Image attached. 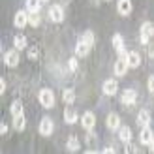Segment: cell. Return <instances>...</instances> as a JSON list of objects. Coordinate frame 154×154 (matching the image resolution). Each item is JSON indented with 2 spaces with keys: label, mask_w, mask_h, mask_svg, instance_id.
<instances>
[{
  "label": "cell",
  "mask_w": 154,
  "mask_h": 154,
  "mask_svg": "<svg viewBox=\"0 0 154 154\" xmlns=\"http://www.w3.org/2000/svg\"><path fill=\"white\" fill-rule=\"evenodd\" d=\"M53 130H55V126H53V120H51L49 117H43L42 122H40V134L47 137V135L53 134Z\"/></svg>",
  "instance_id": "cell-6"
},
{
  "label": "cell",
  "mask_w": 154,
  "mask_h": 154,
  "mask_svg": "<svg viewBox=\"0 0 154 154\" xmlns=\"http://www.w3.org/2000/svg\"><path fill=\"white\" fill-rule=\"evenodd\" d=\"M62 100H64V102H66L68 105L73 103V102H75V92H73L72 88H66V90L62 92Z\"/></svg>",
  "instance_id": "cell-25"
},
{
  "label": "cell",
  "mask_w": 154,
  "mask_h": 154,
  "mask_svg": "<svg viewBox=\"0 0 154 154\" xmlns=\"http://www.w3.org/2000/svg\"><path fill=\"white\" fill-rule=\"evenodd\" d=\"M107 128H109V130H113V132L120 128V117H119L117 113H111L109 117H107Z\"/></svg>",
  "instance_id": "cell-13"
},
{
  "label": "cell",
  "mask_w": 154,
  "mask_h": 154,
  "mask_svg": "<svg viewBox=\"0 0 154 154\" xmlns=\"http://www.w3.org/2000/svg\"><path fill=\"white\" fill-rule=\"evenodd\" d=\"M42 0H26V11L28 13H40V8H42Z\"/></svg>",
  "instance_id": "cell-17"
},
{
  "label": "cell",
  "mask_w": 154,
  "mask_h": 154,
  "mask_svg": "<svg viewBox=\"0 0 154 154\" xmlns=\"http://www.w3.org/2000/svg\"><path fill=\"white\" fill-rule=\"evenodd\" d=\"M77 119H79V117H77V111L72 109V107H68V109L64 111V122H66V124H75Z\"/></svg>",
  "instance_id": "cell-14"
},
{
  "label": "cell",
  "mask_w": 154,
  "mask_h": 154,
  "mask_svg": "<svg viewBox=\"0 0 154 154\" xmlns=\"http://www.w3.org/2000/svg\"><path fill=\"white\" fill-rule=\"evenodd\" d=\"M113 47L117 49V53L124 49V38H122L120 34H115V36H113Z\"/></svg>",
  "instance_id": "cell-23"
},
{
  "label": "cell",
  "mask_w": 154,
  "mask_h": 154,
  "mask_svg": "<svg viewBox=\"0 0 154 154\" xmlns=\"http://www.w3.org/2000/svg\"><path fill=\"white\" fill-rule=\"evenodd\" d=\"M66 149L70 150V152H75V150H79V141H77V137H68V143H66Z\"/></svg>",
  "instance_id": "cell-24"
},
{
  "label": "cell",
  "mask_w": 154,
  "mask_h": 154,
  "mask_svg": "<svg viewBox=\"0 0 154 154\" xmlns=\"http://www.w3.org/2000/svg\"><path fill=\"white\" fill-rule=\"evenodd\" d=\"M49 19H51L53 23H62V21H64V10H62L58 4H57V6H51V10H49Z\"/></svg>",
  "instance_id": "cell-5"
},
{
  "label": "cell",
  "mask_w": 154,
  "mask_h": 154,
  "mask_svg": "<svg viewBox=\"0 0 154 154\" xmlns=\"http://www.w3.org/2000/svg\"><path fill=\"white\" fill-rule=\"evenodd\" d=\"M42 2H49V0H42Z\"/></svg>",
  "instance_id": "cell-36"
},
{
  "label": "cell",
  "mask_w": 154,
  "mask_h": 154,
  "mask_svg": "<svg viewBox=\"0 0 154 154\" xmlns=\"http://www.w3.org/2000/svg\"><path fill=\"white\" fill-rule=\"evenodd\" d=\"M141 36L149 38V40L154 36V25H152V23H143V25H141Z\"/></svg>",
  "instance_id": "cell-20"
},
{
  "label": "cell",
  "mask_w": 154,
  "mask_h": 154,
  "mask_svg": "<svg viewBox=\"0 0 154 154\" xmlns=\"http://www.w3.org/2000/svg\"><path fill=\"white\" fill-rule=\"evenodd\" d=\"M126 64H128V68H139L141 66V55L135 51H130L126 55Z\"/></svg>",
  "instance_id": "cell-8"
},
{
  "label": "cell",
  "mask_w": 154,
  "mask_h": 154,
  "mask_svg": "<svg viewBox=\"0 0 154 154\" xmlns=\"http://www.w3.org/2000/svg\"><path fill=\"white\" fill-rule=\"evenodd\" d=\"M149 150H150V152H154V141H152V143L149 145Z\"/></svg>",
  "instance_id": "cell-35"
},
{
  "label": "cell",
  "mask_w": 154,
  "mask_h": 154,
  "mask_svg": "<svg viewBox=\"0 0 154 154\" xmlns=\"http://www.w3.org/2000/svg\"><path fill=\"white\" fill-rule=\"evenodd\" d=\"M26 126V119H25V115H17V117H13V128L17 130V132H23Z\"/></svg>",
  "instance_id": "cell-18"
},
{
  "label": "cell",
  "mask_w": 154,
  "mask_h": 154,
  "mask_svg": "<svg viewBox=\"0 0 154 154\" xmlns=\"http://www.w3.org/2000/svg\"><path fill=\"white\" fill-rule=\"evenodd\" d=\"M88 51H90V47H88V45L87 43H85L83 40H79V42H77V45H75V55L77 57H87L88 55Z\"/></svg>",
  "instance_id": "cell-15"
},
{
  "label": "cell",
  "mask_w": 154,
  "mask_h": 154,
  "mask_svg": "<svg viewBox=\"0 0 154 154\" xmlns=\"http://www.w3.org/2000/svg\"><path fill=\"white\" fill-rule=\"evenodd\" d=\"M10 113H11V117H17V115L23 113V103H21V100H15V102L10 105Z\"/></svg>",
  "instance_id": "cell-22"
},
{
  "label": "cell",
  "mask_w": 154,
  "mask_h": 154,
  "mask_svg": "<svg viewBox=\"0 0 154 154\" xmlns=\"http://www.w3.org/2000/svg\"><path fill=\"white\" fill-rule=\"evenodd\" d=\"M0 92H2V94H4V92H6V81H4V79L0 81Z\"/></svg>",
  "instance_id": "cell-32"
},
{
  "label": "cell",
  "mask_w": 154,
  "mask_h": 154,
  "mask_svg": "<svg viewBox=\"0 0 154 154\" xmlns=\"http://www.w3.org/2000/svg\"><path fill=\"white\" fill-rule=\"evenodd\" d=\"M81 40H83L85 43H87L88 47H92V45H94V34H92L90 30H88V32H85V34L81 36Z\"/></svg>",
  "instance_id": "cell-27"
},
{
  "label": "cell",
  "mask_w": 154,
  "mask_h": 154,
  "mask_svg": "<svg viewBox=\"0 0 154 154\" xmlns=\"http://www.w3.org/2000/svg\"><path fill=\"white\" fill-rule=\"evenodd\" d=\"M119 137L122 143H130L132 141V130H130L128 126H120L119 128Z\"/></svg>",
  "instance_id": "cell-16"
},
{
  "label": "cell",
  "mask_w": 154,
  "mask_h": 154,
  "mask_svg": "<svg viewBox=\"0 0 154 154\" xmlns=\"http://www.w3.org/2000/svg\"><path fill=\"white\" fill-rule=\"evenodd\" d=\"M26 45H28V42H26L25 36H15V38H13V47L17 49V51L26 49Z\"/></svg>",
  "instance_id": "cell-21"
},
{
  "label": "cell",
  "mask_w": 154,
  "mask_h": 154,
  "mask_svg": "<svg viewBox=\"0 0 154 154\" xmlns=\"http://www.w3.org/2000/svg\"><path fill=\"white\" fill-rule=\"evenodd\" d=\"M103 152H105V154H113V152H115V149H113V147H105V149H103Z\"/></svg>",
  "instance_id": "cell-33"
},
{
  "label": "cell",
  "mask_w": 154,
  "mask_h": 154,
  "mask_svg": "<svg viewBox=\"0 0 154 154\" xmlns=\"http://www.w3.org/2000/svg\"><path fill=\"white\" fill-rule=\"evenodd\" d=\"M102 88H103V94H105V96H115V94L119 92V83L115 81V79H107V81L103 83Z\"/></svg>",
  "instance_id": "cell-7"
},
{
  "label": "cell",
  "mask_w": 154,
  "mask_h": 154,
  "mask_svg": "<svg viewBox=\"0 0 154 154\" xmlns=\"http://www.w3.org/2000/svg\"><path fill=\"white\" fill-rule=\"evenodd\" d=\"M68 68H70V72H75L77 70V58H70V60H68Z\"/></svg>",
  "instance_id": "cell-29"
},
{
  "label": "cell",
  "mask_w": 154,
  "mask_h": 154,
  "mask_svg": "<svg viewBox=\"0 0 154 154\" xmlns=\"http://www.w3.org/2000/svg\"><path fill=\"white\" fill-rule=\"evenodd\" d=\"M28 17H30V13L26 10H21L15 13V19H13V25L17 26V28H25L28 25Z\"/></svg>",
  "instance_id": "cell-3"
},
{
  "label": "cell",
  "mask_w": 154,
  "mask_h": 154,
  "mask_svg": "<svg viewBox=\"0 0 154 154\" xmlns=\"http://www.w3.org/2000/svg\"><path fill=\"white\" fill-rule=\"evenodd\" d=\"M81 126H83L85 130H88V132H90V130L96 126V115H94V113H90V111H87V113H85L83 117H81Z\"/></svg>",
  "instance_id": "cell-4"
},
{
  "label": "cell",
  "mask_w": 154,
  "mask_h": 154,
  "mask_svg": "<svg viewBox=\"0 0 154 154\" xmlns=\"http://www.w3.org/2000/svg\"><path fill=\"white\" fill-rule=\"evenodd\" d=\"M137 124L139 126H149L150 124V113L149 111H139V115H137Z\"/></svg>",
  "instance_id": "cell-19"
},
{
  "label": "cell",
  "mask_w": 154,
  "mask_h": 154,
  "mask_svg": "<svg viewBox=\"0 0 154 154\" xmlns=\"http://www.w3.org/2000/svg\"><path fill=\"white\" fill-rule=\"evenodd\" d=\"M0 134H8V124H2V126H0Z\"/></svg>",
  "instance_id": "cell-34"
},
{
  "label": "cell",
  "mask_w": 154,
  "mask_h": 154,
  "mask_svg": "<svg viewBox=\"0 0 154 154\" xmlns=\"http://www.w3.org/2000/svg\"><path fill=\"white\" fill-rule=\"evenodd\" d=\"M126 145H128V147H126V152H137V149H135V147H132L130 143H126Z\"/></svg>",
  "instance_id": "cell-31"
},
{
  "label": "cell",
  "mask_w": 154,
  "mask_h": 154,
  "mask_svg": "<svg viewBox=\"0 0 154 154\" xmlns=\"http://www.w3.org/2000/svg\"><path fill=\"white\" fill-rule=\"evenodd\" d=\"M113 72H115V75H117V77H122V75H124V73L128 72L126 60H124V58H119L117 64H115V68H113Z\"/></svg>",
  "instance_id": "cell-12"
},
{
  "label": "cell",
  "mask_w": 154,
  "mask_h": 154,
  "mask_svg": "<svg viewBox=\"0 0 154 154\" xmlns=\"http://www.w3.org/2000/svg\"><path fill=\"white\" fill-rule=\"evenodd\" d=\"M117 11L120 15H130V13H132V0H119Z\"/></svg>",
  "instance_id": "cell-11"
},
{
  "label": "cell",
  "mask_w": 154,
  "mask_h": 154,
  "mask_svg": "<svg viewBox=\"0 0 154 154\" xmlns=\"http://www.w3.org/2000/svg\"><path fill=\"white\" fill-rule=\"evenodd\" d=\"M40 23H42L40 13H30V17H28V25L30 26H40Z\"/></svg>",
  "instance_id": "cell-26"
},
{
  "label": "cell",
  "mask_w": 154,
  "mask_h": 154,
  "mask_svg": "<svg viewBox=\"0 0 154 154\" xmlns=\"http://www.w3.org/2000/svg\"><path fill=\"white\" fill-rule=\"evenodd\" d=\"M149 90H150V92H154V75H150V77H149Z\"/></svg>",
  "instance_id": "cell-30"
},
{
  "label": "cell",
  "mask_w": 154,
  "mask_h": 154,
  "mask_svg": "<svg viewBox=\"0 0 154 154\" xmlns=\"http://www.w3.org/2000/svg\"><path fill=\"white\" fill-rule=\"evenodd\" d=\"M38 55H40V53H38L36 47H30V49H28V58H30V60H36Z\"/></svg>",
  "instance_id": "cell-28"
},
{
  "label": "cell",
  "mask_w": 154,
  "mask_h": 154,
  "mask_svg": "<svg viewBox=\"0 0 154 154\" xmlns=\"http://www.w3.org/2000/svg\"><path fill=\"white\" fill-rule=\"evenodd\" d=\"M19 53H17V49H13V51H8L6 55H4V62H6V66L8 68H17L19 66Z\"/></svg>",
  "instance_id": "cell-2"
},
{
  "label": "cell",
  "mask_w": 154,
  "mask_h": 154,
  "mask_svg": "<svg viewBox=\"0 0 154 154\" xmlns=\"http://www.w3.org/2000/svg\"><path fill=\"white\" fill-rule=\"evenodd\" d=\"M120 100H122V103H124V105H134V103L137 102V94H135V90L126 88L124 92H122Z\"/></svg>",
  "instance_id": "cell-9"
},
{
  "label": "cell",
  "mask_w": 154,
  "mask_h": 154,
  "mask_svg": "<svg viewBox=\"0 0 154 154\" xmlns=\"http://www.w3.org/2000/svg\"><path fill=\"white\" fill-rule=\"evenodd\" d=\"M139 139H141V145H145V147H149V145L154 141V134H152V130H150L149 126H143Z\"/></svg>",
  "instance_id": "cell-10"
},
{
  "label": "cell",
  "mask_w": 154,
  "mask_h": 154,
  "mask_svg": "<svg viewBox=\"0 0 154 154\" xmlns=\"http://www.w3.org/2000/svg\"><path fill=\"white\" fill-rule=\"evenodd\" d=\"M38 100H40V103L45 109H51V107L55 105V94H53L51 88H42L40 94H38Z\"/></svg>",
  "instance_id": "cell-1"
}]
</instances>
